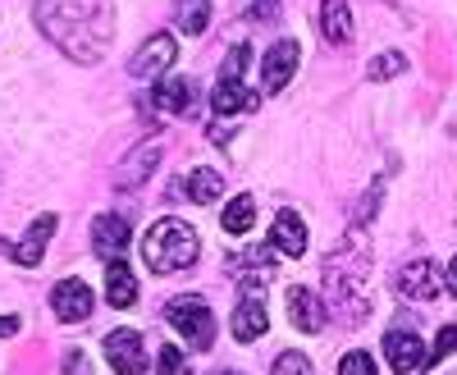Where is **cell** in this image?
Here are the masks:
<instances>
[{
  "instance_id": "cell-1",
  "label": "cell",
  "mask_w": 457,
  "mask_h": 375,
  "mask_svg": "<svg viewBox=\"0 0 457 375\" xmlns=\"http://www.w3.org/2000/svg\"><path fill=\"white\" fill-rule=\"evenodd\" d=\"M32 19L51 46L73 64H101L114 42V5L110 0H32Z\"/></svg>"
},
{
  "instance_id": "cell-2",
  "label": "cell",
  "mask_w": 457,
  "mask_h": 375,
  "mask_svg": "<svg viewBox=\"0 0 457 375\" xmlns=\"http://www.w3.org/2000/svg\"><path fill=\"white\" fill-rule=\"evenodd\" d=\"M320 284H325V303L334 307L338 321H366L370 312V252L366 243H343L334 256H325V271H320Z\"/></svg>"
},
{
  "instance_id": "cell-3",
  "label": "cell",
  "mask_w": 457,
  "mask_h": 375,
  "mask_svg": "<svg viewBox=\"0 0 457 375\" xmlns=\"http://www.w3.org/2000/svg\"><path fill=\"white\" fill-rule=\"evenodd\" d=\"M142 256H146V266L156 271V275H174V271H187L202 256V243L193 234V224H183V220H156L146 229V238H142Z\"/></svg>"
},
{
  "instance_id": "cell-4",
  "label": "cell",
  "mask_w": 457,
  "mask_h": 375,
  "mask_svg": "<svg viewBox=\"0 0 457 375\" xmlns=\"http://www.w3.org/2000/svg\"><path fill=\"white\" fill-rule=\"evenodd\" d=\"M165 316H170V325L183 334V344L187 348H197V353H206L211 344H215V312H211V303H202V297H174V303L165 307Z\"/></svg>"
},
{
  "instance_id": "cell-5",
  "label": "cell",
  "mask_w": 457,
  "mask_h": 375,
  "mask_svg": "<svg viewBox=\"0 0 457 375\" xmlns=\"http://www.w3.org/2000/svg\"><path fill=\"white\" fill-rule=\"evenodd\" d=\"M394 284H398V293L407 297V303H435V297H444V279L435 271V261H426V256L407 261V266L394 275Z\"/></svg>"
},
{
  "instance_id": "cell-6",
  "label": "cell",
  "mask_w": 457,
  "mask_h": 375,
  "mask_svg": "<svg viewBox=\"0 0 457 375\" xmlns=\"http://www.w3.org/2000/svg\"><path fill=\"white\" fill-rule=\"evenodd\" d=\"M174 55H179V42L170 32H151L146 42L137 46V55L129 60V73L133 79H161L165 69H174Z\"/></svg>"
},
{
  "instance_id": "cell-7",
  "label": "cell",
  "mask_w": 457,
  "mask_h": 375,
  "mask_svg": "<svg viewBox=\"0 0 457 375\" xmlns=\"http://www.w3.org/2000/svg\"><path fill=\"white\" fill-rule=\"evenodd\" d=\"M105 362L120 371V375H142L146 371V353H142V334L120 325L105 334Z\"/></svg>"
},
{
  "instance_id": "cell-8",
  "label": "cell",
  "mask_w": 457,
  "mask_h": 375,
  "mask_svg": "<svg viewBox=\"0 0 457 375\" xmlns=\"http://www.w3.org/2000/svg\"><path fill=\"white\" fill-rule=\"evenodd\" d=\"M297 60H302L297 42H293V37H279V42L265 51V64H261V83H265V92H284V88L293 83V73H297Z\"/></svg>"
},
{
  "instance_id": "cell-9",
  "label": "cell",
  "mask_w": 457,
  "mask_h": 375,
  "mask_svg": "<svg viewBox=\"0 0 457 375\" xmlns=\"http://www.w3.org/2000/svg\"><path fill=\"white\" fill-rule=\"evenodd\" d=\"M92 307H96V297H92V288H87L83 279H60V284L51 288V312H55L60 321H69V325L87 321Z\"/></svg>"
},
{
  "instance_id": "cell-10",
  "label": "cell",
  "mask_w": 457,
  "mask_h": 375,
  "mask_svg": "<svg viewBox=\"0 0 457 375\" xmlns=\"http://www.w3.org/2000/svg\"><path fill=\"white\" fill-rule=\"evenodd\" d=\"M284 303H288V321H293V329H302V334H320V329H325L329 312H325V303H320V293L293 284Z\"/></svg>"
},
{
  "instance_id": "cell-11",
  "label": "cell",
  "mask_w": 457,
  "mask_h": 375,
  "mask_svg": "<svg viewBox=\"0 0 457 375\" xmlns=\"http://www.w3.org/2000/svg\"><path fill=\"white\" fill-rule=\"evenodd\" d=\"M55 220H60V215H51V211H46V215H37V220H32V229H28L19 243H0V247H5V252L19 261V266H28V271H32V266H42V252H46V243H51V234H55Z\"/></svg>"
},
{
  "instance_id": "cell-12",
  "label": "cell",
  "mask_w": 457,
  "mask_h": 375,
  "mask_svg": "<svg viewBox=\"0 0 457 375\" xmlns=\"http://www.w3.org/2000/svg\"><path fill=\"white\" fill-rule=\"evenodd\" d=\"M385 357H389L394 375H411L416 366H426V344H421V334H411V329H389V334H385Z\"/></svg>"
},
{
  "instance_id": "cell-13",
  "label": "cell",
  "mask_w": 457,
  "mask_h": 375,
  "mask_svg": "<svg viewBox=\"0 0 457 375\" xmlns=\"http://www.w3.org/2000/svg\"><path fill=\"white\" fill-rule=\"evenodd\" d=\"M270 252L284 256V261H297L307 252V224H302L297 211H279L275 224H270Z\"/></svg>"
},
{
  "instance_id": "cell-14",
  "label": "cell",
  "mask_w": 457,
  "mask_h": 375,
  "mask_svg": "<svg viewBox=\"0 0 457 375\" xmlns=\"http://www.w3.org/2000/svg\"><path fill=\"white\" fill-rule=\"evenodd\" d=\"M133 243V224L124 220V215H96L92 220V247H96V256H124V247Z\"/></svg>"
},
{
  "instance_id": "cell-15",
  "label": "cell",
  "mask_w": 457,
  "mask_h": 375,
  "mask_svg": "<svg viewBox=\"0 0 457 375\" xmlns=\"http://www.w3.org/2000/svg\"><path fill=\"white\" fill-rule=\"evenodd\" d=\"M161 165V146L156 142H142L137 152H129L120 161V170H114V188H124V193H133V188H142L151 179V170Z\"/></svg>"
},
{
  "instance_id": "cell-16",
  "label": "cell",
  "mask_w": 457,
  "mask_h": 375,
  "mask_svg": "<svg viewBox=\"0 0 457 375\" xmlns=\"http://www.w3.org/2000/svg\"><path fill=\"white\" fill-rule=\"evenodd\" d=\"M256 105H261V96H256L247 83L220 79V83L211 88V110H215V115H252Z\"/></svg>"
},
{
  "instance_id": "cell-17",
  "label": "cell",
  "mask_w": 457,
  "mask_h": 375,
  "mask_svg": "<svg viewBox=\"0 0 457 375\" xmlns=\"http://www.w3.org/2000/svg\"><path fill=\"white\" fill-rule=\"evenodd\" d=\"M105 303L110 307H133L137 303V279L124 266V256H110L105 261Z\"/></svg>"
},
{
  "instance_id": "cell-18",
  "label": "cell",
  "mask_w": 457,
  "mask_h": 375,
  "mask_svg": "<svg viewBox=\"0 0 457 375\" xmlns=\"http://www.w3.org/2000/svg\"><path fill=\"white\" fill-rule=\"evenodd\" d=\"M320 32H325V42H334V46L353 42V10H348V0H320Z\"/></svg>"
},
{
  "instance_id": "cell-19",
  "label": "cell",
  "mask_w": 457,
  "mask_h": 375,
  "mask_svg": "<svg viewBox=\"0 0 457 375\" xmlns=\"http://www.w3.org/2000/svg\"><path fill=\"white\" fill-rule=\"evenodd\" d=\"M265 325H270V321H265V307H261L256 293L243 297V303L234 307V339H238V344H256L261 334H265Z\"/></svg>"
},
{
  "instance_id": "cell-20",
  "label": "cell",
  "mask_w": 457,
  "mask_h": 375,
  "mask_svg": "<svg viewBox=\"0 0 457 375\" xmlns=\"http://www.w3.org/2000/svg\"><path fill=\"white\" fill-rule=\"evenodd\" d=\"M151 105L165 110V115H183V110H187V83L179 79V73L165 69L156 79V92H151Z\"/></svg>"
},
{
  "instance_id": "cell-21",
  "label": "cell",
  "mask_w": 457,
  "mask_h": 375,
  "mask_svg": "<svg viewBox=\"0 0 457 375\" xmlns=\"http://www.w3.org/2000/svg\"><path fill=\"white\" fill-rule=\"evenodd\" d=\"M187 202H197V206H211V202H220L224 197V179L215 174V170H193L187 174Z\"/></svg>"
},
{
  "instance_id": "cell-22",
  "label": "cell",
  "mask_w": 457,
  "mask_h": 375,
  "mask_svg": "<svg viewBox=\"0 0 457 375\" xmlns=\"http://www.w3.org/2000/svg\"><path fill=\"white\" fill-rule=\"evenodd\" d=\"M220 224H224V234H252V224H256V202H252L247 193L234 197V202L224 206Z\"/></svg>"
},
{
  "instance_id": "cell-23",
  "label": "cell",
  "mask_w": 457,
  "mask_h": 375,
  "mask_svg": "<svg viewBox=\"0 0 457 375\" xmlns=\"http://www.w3.org/2000/svg\"><path fill=\"white\" fill-rule=\"evenodd\" d=\"M398 73H407V55L403 51H385V55H375L366 64V79H375V83H389V79H398Z\"/></svg>"
},
{
  "instance_id": "cell-24",
  "label": "cell",
  "mask_w": 457,
  "mask_h": 375,
  "mask_svg": "<svg viewBox=\"0 0 457 375\" xmlns=\"http://www.w3.org/2000/svg\"><path fill=\"white\" fill-rule=\"evenodd\" d=\"M270 375H316V371H312V357L307 353H279L275 366H270Z\"/></svg>"
},
{
  "instance_id": "cell-25",
  "label": "cell",
  "mask_w": 457,
  "mask_h": 375,
  "mask_svg": "<svg viewBox=\"0 0 457 375\" xmlns=\"http://www.w3.org/2000/svg\"><path fill=\"white\" fill-rule=\"evenodd\" d=\"M338 375H379V366H375V357L370 353H343V362H338Z\"/></svg>"
},
{
  "instance_id": "cell-26",
  "label": "cell",
  "mask_w": 457,
  "mask_h": 375,
  "mask_svg": "<svg viewBox=\"0 0 457 375\" xmlns=\"http://www.w3.org/2000/svg\"><path fill=\"white\" fill-rule=\"evenodd\" d=\"M206 23H211V0H193V5L183 10V32H187V37H197Z\"/></svg>"
},
{
  "instance_id": "cell-27",
  "label": "cell",
  "mask_w": 457,
  "mask_h": 375,
  "mask_svg": "<svg viewBox=\"0 0 457 375\" xmlns=\"http://www.w3.org/2000/svg\"><path fill=\"white\" fill-rule=\"evenodd\" d=\"M252 60V46H234L228 51V60L220 64V79H234V83H243V64Z\"/></svg>"
},
{
  "instance_id": "cell-28",
  "label": "cell",
  "mask_w": 457,
  "mask_h": 375,
  "mask_svg": "<svg viewBox=\"0 0 457 375\" xmlns=\"http://www.w3.org/2000/svg\"><path fill=\"white\" fill-rule=\"evenodd\" d=\"M156 375H187V362H183V353H179L174 344L161 348V357H156Z\"/></svg>"
},
{
  "instance_id": "cell-29",
  "label": "cell",
  "mask_w": 457,
  "mask_h": 375,
  "mask_svg": "<svg viewBox=\"0 0 457 375\" xmlns=\"http://www.w3.org/2000/svg\"><path fill=\"white\" fill-rule=\"evenodd\" d=\"M453 348H457V325H444V329H439V344L430 348V366H439Z\"/></svg>"
},
{
  "instance_id": "cell-30",
  "label": "cell",
  "mask_w": 457,
  "mask_h": 375,
  "mask_svg": "<svg viewBox=\"0 0 457 375\" xmlns=\"http://www.w3.org/2000/svg\"><path fill=\"white\" fill-rule=\"evenodd\" d=\"M379 197H385V183H379V179H375V183L366 188V197H361V206H357V224H366V220L375 215V206H379Z\"/></svg>"
},
{
  "instance_id": "cell-31",
  "label": "cell",
  "mask_w": 457,
  "mask_h": 375,
  "mask_svg": "<svg viewBox=\"0 0 457 375\" xmlns=\"http://www.w3.org/2000/svg\"><path fill=\"white\" fill-rule=\"evenodd\" d=\"M64 375H92V366H87V357H83L79 348H73V353L64 357Z\"/></svg>"
},
{
  "instance_id": "cell-32",
  "label": "cell",
  "mask_w": 457,
  "mask_h": 375,
  "mask_svg": "<svg viewBox=\"0 0 457 375\" xmlns=\"http://www.w3.org/2000/svg\"><path fill=\"white\" fill-rule=\"evenodd\" d=\"M252 19H275V0H256V5H252Z\"/></svg>"
},
{
  "instance_id": "cell-33",
  "label": "cell",
  "mask_w": 457,
  "mask_h": 375,
  "mask_svg": "<svg viewBox=\"0 0 457 375\" xmlns=\"http://www.w3.org/2000/svg\"><path fill=\"white\" fill-rule=\"evenodd\" d=\"M10 334H19V316H0V339H10Z\"/></svg>"
},
{
  "instance_id": "cell-34",
  "label": "cell",
  "mask_w": 457,
  "mask_h": 375,
  "mask_svg": "<svg viewBox=\"0 0 457 375\" xmlns=\"http://www.w3.org/2000/svg\"><path fill=\"white\" fill-rule=\"evenodd\" d=\"M444 288H448V293L457 297V256L448 261V275H444Z\"/></svg>"
},
{
  "instance_id": "cell-35",
  "label": "cell",
  "mask_w": 457,
  "mask_h": 375,
  "mask_svg": "<svg viewBox=\"0 0 457 375\" xmlns=\"http://www.w3.org/2000/svg\"><path fill=\"white\" fill-rule=\"evenodd\" d=\"M215 375H238V371H215Z\"/></svg>"
}]
</instances>
